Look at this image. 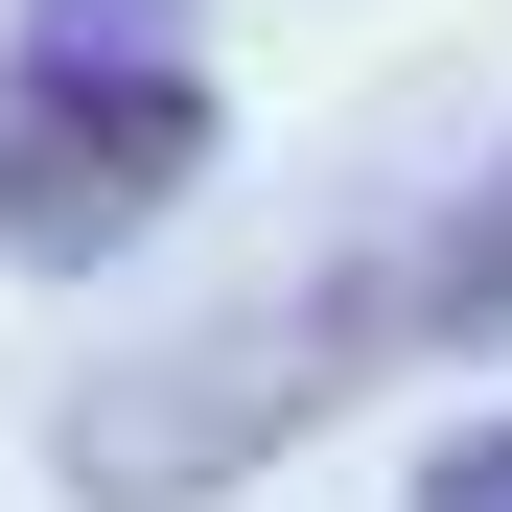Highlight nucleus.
Instances as JSON below:
<instances>
[{
    "mask_svg": "<svg viewBox=\"0 0 512 512\" xmlns=\"http://www.w3.org/2000/svg\"><path fill=\"white\" fill-rule=\"evenodd\" d=\"M443 350H512V163H466L443 210H396L350 256H303V280L233 303V326L117 350L47 419V466H70V512H210V489L280 466L303 419H350L373 373H443Z\"/></svg>",
    "mask_w": 512,
    "mask_h": 512,
    "instance_id": "1",
    "label": "nucleus"
},
{
    "mask_svg": "<svg viewBox=\"0 0 512 512\" xmlns=\"http://www.w3.org/2000/svg\"><path fill=\"white\" fill-rule=\"evenodd\" d=\"M187 187H210V47H187V0H24V47H0V256L24 280H94Z\"/></svg>",
    "mask_w": 512,
    "mask_h": 512,
    "instance_id": "2",
    "label": "nucleus"
},
{
    "mask_svg": "<svg viewBox=\"0 0 512 512\" xmlns=\"http://www.w3.org/2000/svg\"><path fill=\"white\" fill-rule=\"evenodd\" d=\"M396 512H512V419H443V443L396 466Z\"/></svg>",
    "mask_w": 512,
    "mask_h": 512,
    "instance_id": "3",
    "label": "nucleus"
}]
</instances>
